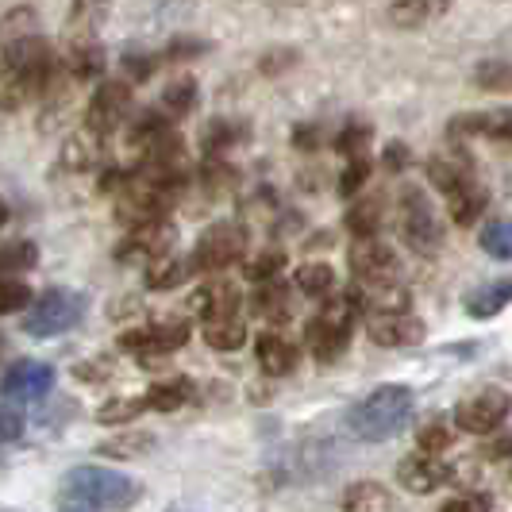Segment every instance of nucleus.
<instances>
[{"instance_id": "1", "label": "nucleus", "mask_w": 512, "mask_h": 512, "mask_svg": "<svg viewBox=\"0 0 512 512\" xmlns=\"http://www.w3.org/2000/svg\"><path fill=\"white\" fill-rule=\"evenodd\" d=\"M58 74L51 43L35 31H20L0 51V112H16L31 97H43Z\"/></svg>"}, {"instance_id": "2", "label": "nucleus", "mask_w": 512, "mask_h": 512, "mask_svg": "<svg viewBox=\"0 0 512 512\" xmlns=\"http://www.w3.org/2000/svg\"><path fill=\"white\" fill-rule=\"evenodd\" d=\"M412 409H416V397L409 385H378L347 412V432L359 443H382L409 424Z\"/></svg>"}, {"instance_id": "3", "label": "nucleus", "mask_w": 512, "mask_h": 512, "mask_svg": "<svg viewBox=\"0 0 512 512\" xmlns=\"http://www.w3.org/2000/svg\"><path fill=\"white\" fill-rule=\"evenodd\" d=\"M62 493H66V501L85 505L93 512H124L143 497V486L120 470H108V466H74L66 474Z\"/></svg>"}, {"instance_id": "4", "label": "nucleus", "mask_w": 512, "mask_h": 512, "mask_svg": "<svg viewBox=\"0 0 512 512\" xmlns=\"http://www.w3.org/2000/svg\"><path fill=\"white\" fill-rule=\"evenodd\" d=\"M355 316H359V297L355 293H343V297H332L328 305L320 308L312 320H308V347L320 362H335L351 335H355Z\"/></svg>"}, {"instance_id": "5", "label": "nucleus", "mask_w": 512, "mask_h": 512, "mask_svg": "<svg viewBox=\"0 0 512 512\" xmlns=\"http://www.w3.org/2000/svg\"><path fill=\"white\" fill-rule=\"evenodd\" d=\"M397 228H401V239L409 243L416 255H436L439 247H443V216H439V208L432 205V197L420 185L401 189Z\"/></svg>"}, {"instance_id": "6", "label": "nucleus", "mask_w": 512, "mask_h": 512, "mask_svg": "<svg viewBox=\"0 0 512 512\" xmlns=\"http://www.w3.org/2000/svg\"><path fill=\"white\" fill-rule=\"evenodd\" d=\"M81 316H85V297L77 289H47L27 305L24 332L35 339H51V335L74 332Z\"/></svg>"}, {"instance_id": "7", "label": "nucleus", "mask_w": 512, "mask_h": 512, "mask_svg": "<svg viewBox=\"0 0 512 512\" xmlns=\"http://www.w3.org/2000/svg\"><path fill=\"white\" fill-rule=\"evenodd\" d=\"M243 255H247V228H243V224H231V220H220V224H212V228L197 239L189 262H193V270H201V274H216V270L235 266Z\"/></svg>"}, {"instance_id": "8", "label": "nucleus", "mask_w": 512, "mask_h": 512, "mask_svg": "<svg viewBox=\"0 0 512 512\" xmlns=\"http://www.w3.org/2000/svg\"><path fill=\"white\" fill-rule=\"evenodd\" d=\"M512 412V393L501 385H486L474 397H462L455 405V424L466 436H489L505 424V416Z\"/></svg>"}, {"instance_id": "9", "label": "nucleus", "mask_w": 512, "mask_h": 512, "mask_svg": "<svg viewBox=\"0 0 512 512\" xmlns=\"http://www.w3.org/2000/svg\"><path fill=\"white\" fill-rule=\"evenodd\" d=\"M131 116V81H101L97 93L89 97L85 108V128L97 131V135H116V131L128 124Z\"/></svg>"}, {"instance_id": "10", "label": "nucleus", "mask_w": 512, "mask_h": 512, "mask_svg": "<svg viewBox=\"0 0 512 512\" xmlns=\"http://www.w3.org/2000/svg\"><path fill=\"white\" fill-rule=\"evenodd\" d=\"M51 385H54V366H47V362L39 359H20L0 374V401L31 405V401L47 397Z\"/></svg>"}, {"instance_id": "11", "label": "nucleus", "mask_w": 512, "mask_h": 512, "mask_svg": "<svg viewBox=\"0 0 512 512\" xmlns=\"http://www.w3.org/2000/svg\"><path fill=\"white\" fill-rule=\"evenodd\" d=\"M189 335H193L189 320L174 316V320H158V324H147V328L124 332L116 343H120V351H139V355H147V351H154V355H174V351H181L189 343Z\"/></svg>"}, {"instance_id": "12", "label": "nucleus", "mask_w": 512, "mask_h": 512, "mask_svg": "<svg viewBox=\"0 0 512 512\" xmlns=\"http://www.w3.org/2000/svg\"><path fill=\"white\" fill-rule=\"evenodd\" d=\"M351 274L359 278L362 285H382V282H401V262L397 255L385 247L382 239H359L355 247H351Z\"/></svg>"}, {"instance_id": "13", "label": "nucleus", "mask_w": 512, "mask_h": 512, "mask_svg": "<svg viewBox=\"0 0 512 512\" xmlns=\"http://www.w3.org/2000/svg\"><path fill=\"white\" fill-rule=\"evenodd\" d=\"M366 335L378 347H416V343H424L428 328H424V320H416L405 308V312H370Z\"/></svg>"}, {"instance_id": "14", "label": "nucleus", "mask_w": 512, "mask_h": 512, "mask_svg": "<svg viewBox=\"0 0 512 512\" xmlns=\"http://www.w3.org/2000/svg\"><path fill=\"white\" fill-rule=\"evenodd\" d=\"M170 247H174V228L166 224V220H154V224H143V228H131V235L120 243V262H135V258H154L170 255Z\"/></svg>"}, {"instance_id": "15", "label": "nucleus", "mask_w": 512, "mask_h": 512, "mask_svg": "<svg viewBox=\"0 0 512 512\" xmlns=\"http://www.w3.org/2000/svg\"><path fill=\"white\" fill-rule=\"evenodd\" d=\"M447 466L432 455H409L397 466V486L409 489V493H436L443 482H447Z\"/></svg>"}, {"instance_id": "16", "label": "nucleus", "mask_w": 512, "mask_h": 512, "mask_svg": "<svg viewBox=\"0 0 512 512\" xmlns=\"http://www.w3.org/2000/svg\"><path fill=\"white\" fill-rule=\"evenodd\" d=\"M101 158H104V135H97V131L81 128L77 135H70V139L62 143V166L74 170V174L97 170Z\"/></svg>"}, {"instance_id": "17", "label": "nucleus", "mask_w": 512, "mask_h": 512, "mask_svg": "<svg viewBox=\"0 0 512 512\" xmlns=\"http://www.w3.org/2000/svg\"><path fill=\"white\" fill-rule=\"evenodd\" d=\"M451 4H455V0H393V4L385 8V20L393 27H401V31H416V27L439 20Z\"/></svg>"}, {"instance_id": "18", "label": "nucleus", "mask_w": 512, "mask_h": 512, "mask_svg": "<svg viewBox=\"0 0 512 512\" xmlns=\"http://www.w3.org/2000/svg\"><path fill=\"white\" fill-rule=\"evenodd\" d=\"M486 205H489V193L478 178H470L466 185H459V189L447 193V216H451L459 228H470V224L486 212Z\"/></svg>"}, {"instance_id": "19", "label": "nucleus", "mask_w": 512, "mask_h": 512, "mask_svg": "<svg viewBox=\"0 0 512 512\" xmlns=\"http://www.w3.org/2000/svg\"><path fill=\"white\" fill-rule=\"evenodd\" d=\"M451 135H489V139H509L512 143V108L455 116L451 120Z\"/></svg>"}, {"instance_id": "20", "label": "nucleus", "mask_w": 512, "mask_h": 512, "mask_svg": "<svg viewBox=\"0 0 512 512\" xmlns=\"http://www.w3.org/2000/svg\"><path fill=\"white\" fill-rule=\"evenodd\" d=\"M197 101H201V85H197V77L185 74V77H174V81L162 89V97H158L154 108H158L166 120L178 124V120H185V116L197 108Z\"/></svg>"}, {"instance_id": "21", "label": "nucleus", "mask_w": 512, "mask_h": 512, "mask_svg": "<svg viewBox=\"0 0 512 512\" xmlns=\"http://www.w3.org/2000/svg\"><path fill=\"white\" fill-rule=\"evenodd\" d=\"M474 178V166H470V158L466 154H432L428 158V181L436 185L439 193L447 197L451 189H459V185H466V181Z\"/></svg>"}, {"instance_id": "22", "label": "nucleus", "mask_w": 512, "mask_h": 512, "mask_svg": "<svg viewBox=\"0 0 512 512\" xmlns=\"http://www.w3.org/2000/svg\"><path fill=\"white\" fill-rule=\"evenodd\" d=\"M108 12H112V0H74L70 4V39L81 43V39H97V31L104 27L108 20Z\"/></svg>"}, {"instance_id": "23", "label": "nucleus", "mask_w": 512, "mask_h": 512, "mask_svg": "<svg viewBox=\"0 0 512 512\" xmlns=\"http://www.w3.org/2000/svg\"><path fill=\"white\" fill-rule=\"evenodd\" d=\"M104 66H108V58H104V47L97 39L74 43L70 54H66V62H62V70L74 77V81H93V77L104 74Z\"/></svg>"}, {"instance_id": "24", "label": "nucleus", "mask_w": 512, "mask_h": 512, "mask_svg": "<svg viewBox=\"0 0 512 512\" xmlns=\"http://www.w3.org/2000/svg\"><path fill=\"white\" fill-rule=\"evenodd\" d=\"M239 289L231 282H212L205 289L193 293V308L205 316V320H216V316H235L239 312Z\"/></svg>"}, {"instance_id": "25", "label": "nucleus", "mask_w": 512, "mask_h": 512, "mask_svg": "<svg viewBox=\"0 0 512 512\" xmlns=\"http://www.w3.org/2000/svg\"><path fill=\"white\" fill-rule=\"evenodd\" d=\"M255 355H258V366H262L270 378H282V374H289V370L297 366V351H293V343H285L282 335H274V332L258 335Z\"/></svg>"}, {"instance_id": "26", "label": "nucleus", "mask_w": 512, "mask_h": 512, "mask_svg": "<svg viewBox=\"0 0 512 512\" xmlns=\"http://www.w3.org/2000/svg\"><path fill=\"white\" fill-rule=\"evenodd\" d=\"M143 401H147V409H154V412H178L193 401V382H189V378H162V382H154L151 389H147Z\"/></svg>"}, {"instance_id": "27", "label": "nucleus", "mask_w": 512, "mask_h": 512, "mask_svg": "<svg viewBox=\"0 0 512 512\" xmlns=\"http://www.w3.org/2000/svg\"><path fill=\"white\" fill-rule=\"evenodd\" d=\"M505 305H512V278L489 282L466 297V312H470L474 320H489V316H497Z\"/></svg>"}, {"instance_id": "28", "label": "nucleus", "mask_w": 512, "mask_h": 512, "mask_svg": "<svg viewBox=\"0 0 512 512\" xmlns=\"http://www.w3.org/2000/svg\"><path fill=\"white\" fill-rule=\"evenodd\" d=\"M205 343L212 351H239L247 343V324L235 316H216V320H205Z\"/></svg>"}, {"instance_id": "29", "label": "nucleus", "mask_w": 512, "mask_h": 512, "mask_svg": "<svg viewBox=\"0 0 512 512\" xmlns=\"http://www.w3.org/2000/svg\"><path fill=\"white\" fill-rule=\"evenodd\" d=\"M243 139H247V124L243 120H212L205 135H201V147H205L208 158H220V154H228Z\"/></svg>"}, {"instance_id": "30", "label": "nucleus", "mask_w": 512, "mask_h": 512, "mask_svg": "<svg viewBox=\"0 0 512 512\" xmlns=\"http://www.w3.org/2000/svg\"><path fill=\"white\" fill-rule=\"evenodd\" d=\"M343 224H347V231H351L355 239L378 235V228H382V197H362V201H355Z\"/></svg>"}, {"instance_id": "31", "label": "nucleus", "mask_w": 512, "mask_h": 512, "mask_svg": "<svg viewBox=\"0 0 512 512\" xmlns=\"http://www.w3.org/2000/svg\"><path fill=\"white\" fill-rule=\"evenodd\" d=\"M189 274H197L189 258L162 255V258H154L151 262V270H147V285H151V289H174V285L189 282Z\"/></svg>"}, {"instance_id": "32", "label": "nucleus", "mask_w": 512, "mask_h": 512, "mask_svg": "<svg viewBox=\"0 0 512 512\" xmlns=\"http://www.w3.org/2000/svg\"><path fill=\"white\" fill-rule=\"evenodd\" d=\"M389 493L378 482H355L343 493V512H389Z\"/></svg>"}, {"instance_id": "33", "label": "nucleus", "mask_w": 512, "mask_h": 512, "mask_svg": "<svg viewBox=\"0 0 512 512\" xmlns=\"http://www.w3.org/2000/svg\"><path fill=\"white\" fill-rule=\"evenodd\" d=\"M293 285H297L305 297H328L335 289V270L328 262H305V266L293 274Z\"/></svg>"}, {"instance_id": "34", "label": "nucleus", "mask_w": 512, "mask_h": 512, "mask_svg": "<svg viewBox=\"0 0 512 512\" xmlns=\"http://www.w3.org/2000/svg\"><path fill=\"white\" fill-rule=\"evenodd\" d=\"M474 85L482 93H512V62L505 58H486L474 66Z\"/></svg>"}, {"instance_id": "35", "label": "nucleus", "mask_w": 512, "mask_h": 512, "mask_svg": "<svg viewBox=\"0 0 512 512\" xmlns=\"http://www.w3.org/2000/svg\"><path fill=\"white\" fill-rule=\"evenodd\" d=\"M39 262V247L27 243V239H12V243H0V278L8 274H24Z\"/></svg>"}, {"instance_id": "36", "label": "nucleus", "mask_w": 512, "mask_h": 512, "mask_svg": "<svg viewBox=\"0 0 512 512\" xmlns=\"http://www.w3.org/2000/svg\"><path fill=\"white\" fill-rule=\"evenodd\" d=\"M370 139H374V128L366 120H351L347 128L335 135V151L343 154V158H366Z\"/></svg>"}, {"instance_id": "37", "label": "nucleus", "mask_w": 512, "mask_h": 512, "mask_svg": "<svg viewBox=\"0 0 512 512\" xmlns=\"http://www.w3.org/2000/svg\"><path fill=\"white\" fill-rule=\"evenodd\" d=\"M255 312L266 316V320H274V324L289 312V293H285V285H278V278L262 282V289L255 293Z\"/></svg>"}, {"instance_id": "38", "label": "nucleus", "mask_w": 512, "mask_h": 512, "mask_svg": "<svg viewBox=\"0 0 512 512\" xmlns=\"http://www.w3.org/2000/svg\"><path fill=\"white\" fill-rule=\"evenodd\" d=\"M478 243H482V251H486L489 258H512V220H493V224H486L482 228V235H478Z\"/></svg>"}, {"instance_id": "39", "label": "nucleus", "mask_w": 512, "mask_h": 512, "mask_svg": "<svg viewBox=\"0 0 512 512\" xmlns=\"http://www.w3.org/2000/svg\"><path fill=\"white\" fill-rule=\"evenodd\" d=\"M143 409H147L143 397H116V401H104L101 409H97V420L108 424V428H112V424H131Z\"/></svg>"}, {"instance_id": "40", "label": "nucleus", "mask_w": 512, "mask_h": 512, "mask_svg": "<svg viewBox=\"0 0 512 512\" xmlns=\"http://www.w3.org/2000/svg\"><path fill=\"white\" fill-rule=\"evenodd\" d=\"M282 270H285V255H282V251H262V255L251 258V262L243 266V274H247L251 282H258V285L274 282Z\"/></svg>"}, {"instance_id": "41", "label": "nucleus", "mask_w": 512, "mask_h": 512, "mask_svg": "<svg viewBox=\"0 0 512 512\" xmlns=\"http://www.w3.org/2000/svg\"><path fill=\"white\" fill-rule=\"evenodd\" d=\"M27 305H31V289L24 282H16V278H0V316L24 312Z\"/></svg>"}, {"instance_id": "42", "label": "nucleus", "mask_w": 512, "mask_h": 512, "mask_svg": "<svg viewBox=\"0 0 512 512\" xmlns=\"http://www.w3.org/2000/svg\"><path fill=\"white\" fill-rule=\"evenodd\" d=\"M24 436V412L12 401H0V443H16Z\"/></svg>"}, {"instance_id": "43", "label": "nucleus", "mask_w": 512, "mask_h": 512, "mask_svg": "<svg viewBox=\"0 0 512 512\" xmlns=\"http://www.w3.org/2000/svg\"><path fill=\"white\" fill-rule=\"evenodd\" d=\"M366 178H370V158H351V166L339 178V193L343 197H355L362 185H366Z\"/></svg>"}, {"instance_id": "44", "label": "nucleus", "mask_w": 512, "mask_h": 512, "mask_svg": "<svg viewBox=\"0 0 512 512\" xmlns=\"http://www.w3.org/2000/svg\"><path fill=\"white\" fill-rule=\"evenodd\" d=\"M451 447V432L443 428V424H428L424 432H420V451L424 455H439V451H447Z\"/></svg>"}, {"instance_id": "45", "label": "nucleus", "mask_w": 512, "mask_h": 512, "mask_svg": "<svg viewBox=\"0 0 512 512\" xmlns=\"http://www.w3.org/2000/svg\"><path fill=\"white\" fill-rule=\"evenodd\" d=\"M151 447V436H128V439H108L101 443L104 455H143Z\"/></svg>"}, {"instance_id": "46", "label": "nucleus", "mask_w": 512, "mask_h": 512, "mask_svg": "<svg viewBox=\"0 0 512 512\" xmlns=\"http://www.w3.org/2000/svg\"><path fill=\"white\" fill-rule=\"evenodd\" d=\"M293 62H297V51H270V54H262L258 70H262V74H282Z\"/></svg>"}, {"instance_id": "47", "label": "nucleus", "mask_w": 512, "mask_h": 512, "mask_svg": "<svg viewBox=\"0 0 512 512\" xmlns=\"http://www.w3.org/2000/svg\"><path fill=\"white\" fill-rule=\"evenodd\" d=\"M439 512H489L486 497H459V501H447Z\"/></svg>"}, {"instance_id": "48", "label": "nucleus", "mask_w": 512, "mask_h": 512, "mask_svg": "<svg viewBox=\"0 0 512 512\" xmlns=\"http://www.w3.org/2000/svg\"><path fill=\"white\" fill-rule=\"evenodd\" d=\"M405 162H409V151L401 143H389L385 147V170H405Z\"/></svg>"}, {"instance_id": "49", "label": "nucleus", "mask_w": 512, "mask_h": 512, "mask_svg": "<svg viewBox=\"0 0 512 512\" xmlns=\"http://www.w3.org/2000/svg\"><path fill=\"white\" fill-rule=\"evenodd\" d=\"M509 451H512V436L497 439V447H493V455H509Z\"/></svg>"}, {"instance_id": "50", "label": "nucleus", "mask_w": 512, "mask_h": 512, "mask_svg": "<svg viewBox=\"0 0 512 512\" xmlns=\"http://www.w3.org/2000/svg\"><path fill=\"white\" fill-rule=\"evenodd\" d=\"M4 224H8V205L0 201V228H4Z\"/></svg>"}, {"instance_id": "51", "label": "nucleus", "mask_w": 512, "mask_h": 512, "mask_svg": "<svg viewBox=\"0 0 512 512\" xmlns=\"http://www.w3.org/2000/svg\"><path fill=\"white\" fill-rule=\"evenodd\" d=\"M66 512H93V509H85V505H74V501H70V509Z\"/></svg>"}, {"instance_id": "52", "label": "nucleus", "mask_w": 512, "mask_h": 512, "mask_svg": "<svg viewBox=\"0 0 512 512\" xmlns=\"http://www.w3.org/2000/svg\"><path fill=\"white\" fill-rule=\"evenodd\" d=\"M174 512H189V509H174Z\"/></svg>"}]
</instances>
